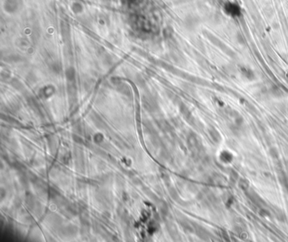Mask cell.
I'll return each mask as SVG.
<instances>
[{"label": "cell", "mask_w": 288, "mask_h": 242, "mask_svg": "<svg viewBox=\"0 0 288 242\" xmlns=\"http://www.w3.org/2000/svg\"><path fill=\"white\" fill-rule=\"evenodd\" d=\"M224 11L226 14L232 17H237L241 13V9L239 5L235 3H227L224 6Z\"/></svg>", "instance_id": "1"}, {"label": "cell", "mask_w": 288, "mask_h": 242, "mask_svg": "<svg viewBox=\"0 0 288 242\" xmlns=\"http://www.w3.org/2000/svg\"><path fill=\"white\" fill-rule=\"evenodd\" d=\"M242 74H243L245 77H247V79H250V80L251 79L254 78V76L253 71L246 68L242 69Z\"/></svg>", "instance_id": "2"}]
</instances>
